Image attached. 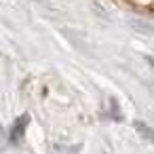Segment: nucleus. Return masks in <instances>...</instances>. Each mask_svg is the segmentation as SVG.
Instances as JSON below:
<instances>
[{"label": "nucleus", "instance_id": "obj_1", "mask_svg": "<svg viewBox=\"0 0 154 154\" xmlns=\"http://www.w3.org/2000/svg\"><path fill=\"white\" fill-rule=\"evenodd\" d=\"M28 122H30V114H23V116H21V118L13 125V129H11V141H13V143H17V141L23 137Z\"/></svg>", "mask_w": 154, "mask_h": 154}]
</instances>
